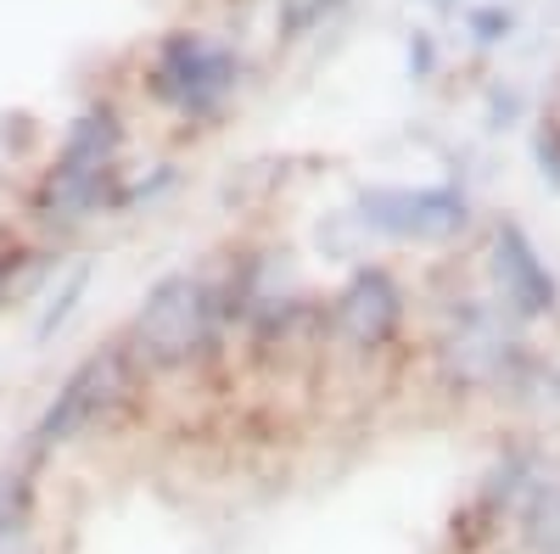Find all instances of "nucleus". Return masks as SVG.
<instances>
[{
  "mask_svg": "<svg viewBox=\"0 0 560 554\" xmlns=\"http://www.w3.org/2000/svg\"><path fill=\"white\" fill-rule=\"evenodd\" d=\"M124 141H129V129H124L118 102L102 96V102L79 107L62 129V146H57L51 168L34 185V213L45 224L68 229V224H84L102 208H113V191L124 179Z\"/></svg>",
  "mask_w": 560,
  "mask_h": 554,
  "instance_id": "1",
  "label": "nucleus"
},
{
  "mask_svg": "<svg viewBox=\"0 0 560 554\" xmlns=\"http://www.w3.org/2000/svg\"><path fill=\"white\" fill-rule=\"evenodd\" d=\"M219 337H224V292L208 274L168 269L140 297L124 347L140 369H191L219 353Z\"/></svg>",
  "mask_w": 560,
  "mask_h": 554,
  "instance_id": "2",
  "label": "nucleus"
},
{
  "mask_svg": "<svg viewBox=\"0 0 560 554\" xmlns=\"http://www.w3.org/2000/svg\"><path fill=\"white\" fill-rule=\"evenodd\" d=\"M135 387H140V364L129 358L124 337L96 347V353H84L68 369V381L51 392V403L39 409V421L28 432V459H23V465H39V459H51L57 448H68L79 437H96L102 426H113L118 414L129 409Z\"/></svg>",
  "mask_w": 560,
  "mask_h": 554,
  "instance_id": "3",
  "label": "nucleus"
},
{
  "mask_svg": "<svg viewBox=\"0 0 560 554\" xmlns=\"http://www.w3.org/2000/svg\"><path fill=\"white\" fill-rule=\"evenodd\" d=\"M247 84V62L236 45H219L202 28H174L152 45V62H147V90L152 102L168 107L185 123H219L224 107L242 96Z\"/></svg>",
  "mask_w": 560,
  "mask_h": 554,
  "instance_id": "4",
  "label": "nucleus"
},
{
  "mask_svg": "<svg viewBox=\"0 0 560 554\" xmlns=\"http://www.w3.org/2000/svg\"><path fill=\"white\" fill-rule=\"evenodd\" d=\"M359 224L393 241L438 247L471 224V202L459 185H370L359 191Z\"/></svg>",
  "mask_w": 560,
  "mask_h": 554,
  "instance_id": "5",
  "label": "nucleus"
},
{
  "mask_svg": "<svg viewBox=\"0 0 560 554\" xmlns=\"http://www.w3.org/2000/svg\"><path fill=\"white\" fill-rule=\"evenodd\" d=\"M398 326H404V286L382 263H359L342 281V292L331 297V308H325L331 342L359 358H376L398 337Z\"/></svg>",
  "mask_w": 560,
  "mask_h": 554,
  "instance_id": "6",
  "label": "nucleus"
},
{
  "mask_svg": "<svg viewBox=\"0 0 560 554\" xmlns=\"http://www.w3.org/2000/svg\"><path fill=\"white\" fill-rule=\"evenodd\" d=\"M443 364L459 387H493L510 381V369L522 364V342H510L504 319L493 308H459L454 331L443 337Z\"/></svg>",
  "mask_w": 560,
  "mask_h": 554,
  "instance_id": "7",
  "label": "nucleus"
},
{
  "mask_svg": "<svg viewBox=\"0 0 560 554\" xmlns=\"http://www.w3.org/2000/svg\"><path fill=\"white\" fill-rule=\"evenodd\" d=\"M493 286H499V303L504 314H516V319H544L555 314L560 303V286H555V274L544 263V252L533 247V236L522 224H499L493 229Z\"/></svg>",
  "mask_w": 560,
  "mask_h": 554,
  "instance_id": "8",
  "label": "nucleus"
},
{
  "mask_svg": "<svg viewBox=\"0 0 560 554\" xmlns=\"http://www.w3.org/2000/svg\"><path fill=\"white\" fill-rule=\"evenodd\" d=\"M527 554H560V476L549 471L544 487L527 498V510L516 516Z\"/></svg>",
  "mask_w": 560,
  "mask_h": 554,
  "instance_id": "9",
  "label": "nucleus"
},
{
  "mask_svg": "<svg viewBox=\"0 0 560 554\" xmlns=\"http://www.w3.org/2000/svg\"><path fill=\"white\" fill-rule=\"evenodd\" d=\"M90 292V263H79V269H68V281L45 297V308H39V319H34V342H51L68 319H73V308H79V297Z\"/></svg>",
  "mask_w": 560,
  "mask_h": 554,
  "instance_id": "10",
  "label": "nucleus"
},
{
  "mask_svg": "<svg viewBox=\"0 0 560 554\" xmlns=\"http://www.w3.org/2000/svg\"><path fill=\"white\" fill-rule=\"evenodd\" d=\"M337 12H342V0H280L275 28H280V39H303V34H314L325 17H337Z\"/></svg>",
  "mask_w": 560,
  "mask_h": 554,
  "instance_id": "11",
  "label": "nucleus"
},
{
  "mask_svg": "<svg viewBox=\"0 0 560 554\" xmlns=\"http://www.w3.org/2000/svg\"><path fill=\"white\" fill-rule=\"evenodd\" d=\"M465 28H471L477 45H499V39H510V28H516V12L510 7H471L465 12Z\"/></svg>",
  "mask_w": 560,
  "mask_h": 554,
  "instance_id": "12",
  "label": "nucleus"
},
{
  "mask_svg": "<svg viewBox=\"0 0 560 554\" xmlns=\"http://www.w3.org/2000/svg\"><path fill=\"white\" fill-rule=\"evenodd\" d=\"M533 157H538V174L560 191V118H544L533 129Z\"/></svg>",
  "mask_w": 560,
  "mask_h": 554,
  "instance_id": "13",
  "label": "nucleus"
},
{
  "mask_svg": "<svg viewBox=\"0 0 560 554\" xmlns=\"http://www.w3.org/2000/svg\"><path fill=\"white\" fill-rule=\"evenodd\" d=\"M432 68H438V45H432V34H415V39H409V73H415V79H427Z\"/></svg>",
  "mask_w": 560,
  "mask_h": 554,
  "instance_id": "14",
  "label": "nucleus"
},
{
  "mask_svg": "<svg viewBox=\"0 0 560 554\" xmlns=\"http://www.w3.org/2000/svg\"><path fill=\"white\" fill-rule=\"evenodd\" d=\"M28 258H34L28 247H12V252H0V297H7V292H18V269H23Z\"/></svg>",
  "mask_w": 560,
  "mask_h": 554,
  "instance_id": "15",
  "label": "nucleus"
}]
</instances>
